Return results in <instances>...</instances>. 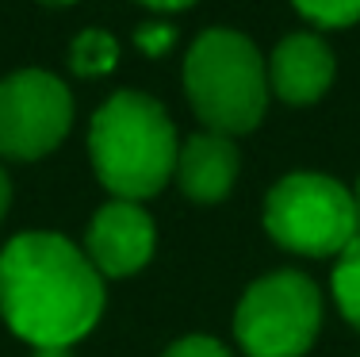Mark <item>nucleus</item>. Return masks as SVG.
Instances as JSON below:
<instances>
[{
    "instance_id": "f257e3e1",
    "label": "nucleus",
    "mask_w": 360,
    "mask_h": 357,
    "mask_svg": "<svg viewBox=\"0 0 360 357\" xmlns=\"http://www.w3.org/2000/svg\"><path fill=\"white\" fill-rule=\"evenodd\" d=\"M104 277L81 246L23 231L0 250V319L27 346H73L104 315Z\"/></svg>"
},
{
    "instance_id": "f03ea898",
    "label": "nucleus",
    "mask_w": 360,
    "mask_h": 357,
    "mask_svg": "<svg viewBox=\"0 0 360 357\" xmlns=\"http://www.w3.org/2000/svg\"><path fill=\"white\" fill-rule=\"evenodd\" d=\"M89 158L111 200H150L173 181L180 139L161 100L139 89H119L89 123Z\"/></svg>"
},
{
    "instance_id": "7ed1b4c3",
    "label": "nucleus",
    "mask_w": 360,
    "mask_h": 357,
    "mask_svg": "<svg viewBox=\"0 0 360 357\" xmlns=\"http://www.w3.org/2000/svg\"><path fill=\"white\" fill-rule=\"evenodd\" d=\"M184 92L215 134H250L269 112V65L250 35L207 27L184 54Z\"/></svg>"
},
{
    "instance_id": "20e7f679",
    "label": "nucleus",
    "mask_w": 360,
    "mask_h": 357,
    "mask_svg": "<svg viewBox=\"0 0 360 357\" xmlns=\"http://www.w3.org/2000/svg\"><path fill=\"white\" fill-rule=\"evenodd\" d=\"M261 223L276 246L303 258H338L360 234L356 196L326 173H288L264 196Z\"/></svg>"
},
{
    "instance_id": "39448f33",
    "label": "nucleus",
    "mask_w": 360,
    "mask_h": 357,
    "mask_svg": "<svg viewBox=\"0 0 360 357\" xmlns=\"http://www.w3.org/2000/svg\"><path fill=\"white\" fill-rule=\"evenodd\" d=\"M322 330V292L299 269L257 277L234 311V338L245 357H303Z\"/></svg>"
},
{
    "instance_id": "423d86ee",
    "label": "nucleus",
    "mask_w": 360,
    "mask_h": 357,
    "mask_svg": "<svg viewBox=\"0 0 360 357\" xmlns=\"http://www.w3.org/2000/svg\"><path fill=\"white\" fill-rule=\"evenodd\" d=\"M73 127V92L58 73L27 65L0 81V158L39 161Z\"/></svg>"
},
{
    "instance_id": "0eeeda50",
    "label": "nucleus",
    "mask_w": 360,
    "mask_h": 357,
    "mask_svg": "<svg viewBox=\"0 0 360 357\" xmlns=\"http://www.w3.org/2000/svg\"><path fill=\"white\" fill-rule=\"evenodd\" d=\"M158 227L153 215L134 200H108L96 208L89 231H84V253L100 277H134L150 265Z\"/></svg>"
},
{
    "instance_id": "6e6552de",
    "label": "nucleus",
    "mask_w": 360,
    "mask_h": 357,
    "mask_svg": "<svg viewBox=\"0 0 360 357\" xmlns=\"http://www.w3.org/2000/svg\"><path fill=\"white\" fill-rule=\"evenodd\" d=\"M264 65H269V92L284 100L288 108L319 104L338 77V58H333L330 42L314 31L284 35L264 58Z\"/></svg>"
},
{
    "instance_id": "1a4fd4ad",
    "label": "nucleus",
    "mask_w": 360,
    "mask_h": 357,
    "mask_svg": "<svg viewBox=\"0 0 360 357\" xmlns=\"http://www.w3.org/2000/svg\"><path fill=\"white\" fill-rule=\"evenodd\" d=\"M242 177V150L230 134H188L176 158L173 181L192 203H222Z\"/></svg>"
},
{
    "instance_id": "9d476101",
    "label": "nucleus",
    "mask_w": 360,
    "mask_h": 357,
    "mask_svg": "<svg viewBox=\"0 0 360 357\" xmlns=\"http://www.w3.org/2000/svg\"><path fill=\"white\" fill-rule=\"evenodd\" d=\"M119 62V39L104 27H84L70 42V70L77 77H104Z\"/></svg>"
},
{
    "instance_id": "9b49d317",
    "label": "nucleus",
    "mask_w": 360,
    "mask_h": 357,
    "mask_svg": "<svg viewBox=\"0 0 360 357\" xmlns=\"http://www.w3.org/2000/svg\"><path fill=\"white\" fill-rule=\"evenodd\" d=\"M330 284H333V300H338L341 319L353 330H360V234L338 253Z\"/></svg>"
},
{
    "instance_id": "f8f14e48",
    "label": "nucleus",
    "mask_w": 360,
    "mask_h": 357,
    "mask_svg": "<svg viewBox=\"0 0 360 357\" xmlns=\"http://www.w3.org/2000/svg\"><path fill=\"white\" fill-rule=\"evenodd\" d=\"M291 4H295V12L303 20L330 27V31L360 23V0H291Z\"/></svg>"
},
{
    "instance_id": "ddd939ff",
    "label": "nucleus",
    "mask_w": 360,
    "mask_h": 357,
    "mask_svg": "<svg viewBox=\"0 0 360 357\" xmlns=\"http://www.w3.org/2000/svg\"><path fill=\"white\" fill-rule=\"evenodd\" d=\"M161 357H234L219 338H207V334H188V338H176Z\"/></svg>"
},
{
    "instance_id": "4468645a",
    "label": "nucleus",
    "mask_w": 360,
    "mask_h": 357,
    "mask_svg": "<svg viewBox=\"0 0 360 357\" xmlns=\"http://www.w3.org/2000/svg\"><path fill=\"white\" fill-rule=\"evenodd\" d=\"M134 42H139V50L146 58H161L173 50L176 42V31L169 27V23H142L139 31H134Z\"/></svg>"
},
{
    "instance_id": "2eb2a0df",
    "label": "nucleus",
    "mask_w": 360,
    "mask_h": 357,
    "mask_svg": "<svg viewBox=\"0 0 360 357\" xmlns=\"http://www.w3.org/2000/svg\"><path fill=\"white\" fill-rule=\"evenodd\" d=\"M146 8H158V12H180V8H192L195 0H139Z\"/></svg>"
},
{
    "instance_id": "dca6fc26",
    "label": "nucleus",
    "mask_w": 360,
    "mask_h": 357,
    "mask_svg": "<svg viewBox=\"0 0 360 357\" xmlns=\"http://www.w3.org/2000/svg\"><path fill=\"white\" fill-rule=\"evenodd\" d=\"M8 208H12V181H8L4 165H0V219L8 215Z\"/></svg>"
},
{
    "instance_id": "f3484780",
    "label": "nucleus",
    "mask_w": 360,
    "mask_h": 357,
    "mask_svg": "<svg viewBox=\"0 0 360 357\" xmlns=\"http://www.w3.org/2000/svg\"><path fill=\"white\" fill-rule=\"evenodd\" d=\"M31 357H73V353H70V346H42Z\"/></svg>"
},
{
    "instance_id": "a211bd4d",
    "label": "nucleus",
    "mask_w": 360,
    "mask_h": 357,
    "mask_svg": "<svg viewBox=\"0 0 360 357\" xmlns=\"http://www.w3.org/2000/svg\"><path fill=\"white\" fill-rule=\"evenodd\" d=\"M46 4H77V0H46Z\"/></svg>"
},
{
    "instance_id": "6ab92c4d",
    "label": "nucleus",
    "mask_w": 360,
    "mask_h": 357,
    "mask_svg": "<svg viewBox=\"0 0 360 357\" xmlns=\"http://www.w3.org/2000/svg\"><path fill=\"white\" fill-rule=\"evenodd\" d=\"M353 196H356V211H360V181H356V192H353Z\"/></svg>"
}]
</instances>
